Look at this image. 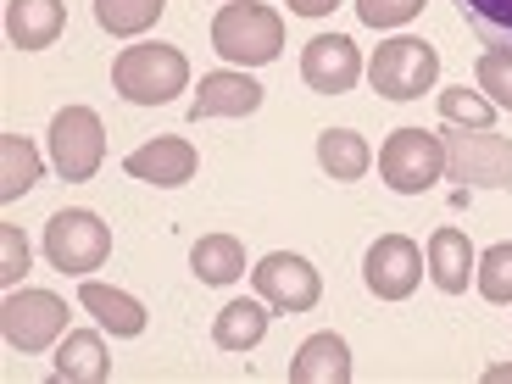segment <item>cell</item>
Listing matches in <instances>:
<instances>
[{"mask_svg":"<svg viewBox=\"0 0 512 384\" xmlns=\"http://www.w3.org/2000/svg\"><path fill=\"white\" fill-rule=\"evenodd\" d=\"M446 179L462 190H507L512 184V140L496 128H446Z\"/></svg>","mask_w":512,"mask_h":384,"instance_id":"obj_3","label":"cell"},{"mask_svg":"<svg viewBox=\"0 0 512 384\" xmlns=\"http://www.w3.org/2000/svg\"><path fill=\"white\" fill-rule=\"evenodd\" d=\"M318 162L334 184H357L362 173L373 167V151L357 128H323L318 134Z\"/></svg>","mask_w":512,"mask_h":384,"instance_id":"obj_20","label":"cell"},{"mask_svg":"<svg viewBox=\"0 0 512 384\" xmlns=\"http://www.w3.org/2000/svg\"><path fill=\"white\" fill-rule=\"evenodd\" d=\"M51 368L62 384H106L112 379V357H106V340L95 329H67L56 340Z\"/></svg>","mask_w":512,"mask_h":384,"instance_id":"obj_14","label":"cell"},{"mask_svg":"<svg viewBox=\"0 0 512 384\" xmlns=\"http://www.w3.org/2000/svg\"><path fill=\"white\" fill-rule=\"evenodd\" d=\"M23 273H28V240H23V229H17V223H6V229H0V284H6V290H17V284H23Z\"/></svg>","mask_w":512,"mask_h":384,"instance_id":"obj_28","label":"cell"},{"mask_svg":"<svg viewBox=\"0 0 512 384\" xmlns=\"http://www.w3.org/2000/svg\"><path fill=\"white\" fill-rule=\"evenodd\" d=\"M190 268L201 284H234L245 279V245L234 234H201L190 251Z\"/></svg>","mask_w":512,"mask_h":384,"instance_id":"obj_22","label":"cell"},{"mask_svg":"<svg viewBox=\"0 0 512 384\" xmlns=\"http://www.w3.org/2000/svg\"><path fill=\"white\" fill-rule=\"evenodd\" d=\"M256 106H262V84L245 67H218V73L201 78V90L190 101V123H206V117H251Z\"/></svg>","mask_w":512,"mask_h":384,"instance_id":"obj_13","label":"cell"},{"mask_svg":"<svg viewBox=\"0 0 512 384\" xmlns=\"http://www.w3.org/2000/svg\"><path fill=\"white\" fill-rule=\"evenodd\" d=\"M474 84L501 106V112H512V51H485V56H479V62H474Z\"/></svg>","mask_w":512,"mask_h":384,"instance_id":"obj_27","label":"cell"},{"mask_svg":"<svg viewBox=\"0 0 512 384\" xmlns=\"http://www.w3.org/2000/svg\"><path fill=\"white\" fill-rule=\"evenodd\" d=\"M45 162H39V145L23 134H0V201H23L39 184Z\"/></svg>","mask_w":512,"mask_h":384,"instance_id":"obj_21","label":"cell"},{"mask_svg":"<svg viewBox=\"0 0 512 384\" xmlns=\"http://www.w3.org/2000/svg\"><path fill=\"white\" fill-rule=\"evenodd\" d=\"M290 379L295 384H346L351 379V346L334 329L312 334V340H301V351H295Z\"/></svg>","mask_w":512,"mask_h":384,"instance_id":"obj_17","label":"cell"},{"mask_svg":"<svg viewBox=\"0 0 512 384\" xmlns=\"http://www.w3.org/2000/svg\"><path fill=\"white\" fill-rule=\"evenodd\" d=\"M474 268H479V251L468 245L462 229H435L429 234V279H435L446 295L468 290V284H474Z\"/></svg>","mask_w":512,"mask_h":384,"instance_id":"obj_16","label":"cell"},{"mask_svg":"<svg viewBox=\"0 0 512 384\" xmlns=\"http://www.w3.org/2000/svg\"><path fill=\"white\" fill-rule=\"evenodd\" d=\"M78 307L95 312V323H101V329H112L117 340H140V334H145V307L134 301V295L112 290V284L84 279V284H78Z\"/></svg>","mask_w":512,"mask_h":384,"instance_id":"obj_18","label":"cell"},{"mask_svg":"<svg viewBox=\"0 0 512 384\" xmlns=\"http://www.w3.org/2000/svg\"><path fill=\"white\" fill-rule=\"evenodd\" d=\"M268 318H273V307L262 295L256 301H229L212 318V340H218V351H256L268 340Z\"/></svg>","mask_w":512,"mask_h":384,"instance_id":"obj_19","label":"cell"},{"mask_svg":"<svg viewBox=\"0 0 512 384\" xmlns=\"http://www.w3.org/2000/svg\"><path fill=\"white\" fill-rule=\"evenodd\" d=\"M457 12L485 51H512V0H457Z\"/></svg>","mask_w":512,"mask_h":384,"instance_id":"obj_24","label":"cell"},{"mask_svg":"<svg viewBox=\"0 0 512 384\" xmlns=\"http://www.w3.org/2000/svg\"><path fill=\"white\" fill-rule=\"evenodd\" d=\"M474 284H479V295H485V301L507 307V301H512V240H501V245H490V251H479Z\"/></svg>","mask_w":512,"mask_h":384,"instance_id":"obj_25","label":"cell"},{"mask_svg":"<svg viewBox=\"0 0 512 384\" xmlns=\"http://www.w3.org/2000/svg\"><path fill=\"white\" fill-rule=\"evenodd\" d=\"M379 179L396 195H423L446 179V140L423 128H396L379 145Z\"/></svg>","mask_w":512,"mask_h":384,"instance_id":"obj_5","label":"cell"},{"mask_svg":"<svg viewBox=\"0 0 512 384\" xmlns=\"http://www.w3.org/2000/svg\"><path fill=\"white\" fill-rule=\"evenodd\" d=\"M440 117L446 123H457V128H490L496 123V101H490L485 90H440Z\"/></svg>","mask_w":512,"mask_h":384,"instance_id":"obj_26","label":"cell"},{"mask_svg":"<svg viewBox=\"0 0 512 384\" xmlns=\"http://www.w3.org/2000/svg\"><path fill=\"white\" fill-rule=\"evenodd\" d=\"M67 28V6L62 0H6V39L17 51H45L56 45Z\"/></svg>","mask_w":512,"mask_h":384,"instance_id":"obj_15","label":"cell"},{"mask_svg":"<svg viewBox=\"0 0 512 384\" xmlns=\"http://www.w3.org/2000/svg\"><path fill=\"white\" fill-rule=\"evenodd\" d=\"M251 284H256V295L268 301L273 312H312L323 301V279H318V268H312L307 256H295V251H273V256H262L251 268Z\"/></svg>","mask_w":512,"mask_h":384,"instance_id":"obj_9","label":"cell"},{"mask_svg":"<svg viewBox=\"0 0 512 384\" xmlns=\"http://www.w3.org/2000/svg\"><path fill=\"white\" fill-rule=\"evenodd\" d=\"M106 162V128L90 106H62L51 117V167L67 184H90Z\"/></svg>","mask_w":512,"mask_h":384,"instance_id":"obj_8","label":"cell"},{"mask_svg":"<svg viewBox=\"0 0 512 384\" xmlns=\"http://www.w3.org/2000/svg\"><path fill=\"white\" fill-rule=\"evenodd\" d=\"M423 12V0H357V17L368 28H401Z\"/></svg>","mask_w":512,"mask_h":384,"instance_id":"obj_29","label":"cell"},{"mask_svg":"<svg viewBox=\"0 0 512 384\" xmlns=\"http://www.w3.org/2000/svg\"><path fill=\"white\" fill-rule=\"evenodd\" d=\"M512 379V368H485V384H507Z\"/></svg>","mask_w":512,"mask_h":384,"instance_id":"obj_31","label":"cell"},{"mask_svg":"<svg viewBox=\"0 0 512 384\" xmlns=\"http://www.w3.org/2000/svg\"><path fill=\"white\" fill-rule=\"evenodd\" d=\"M112 90L128 106H167L179 101V90H190V62H184L179 45H123L112 62Z\"/></svg>","mask_w":512,"mask_h":384,"instance_id":"obj_1","label":"cell"},{"mask_svg":"<svg viewBox=\"0 0 512 384\" xmlns=\"http://www.w3.org/2000/svg\"><path fill=\"white\" fill-rule=\"evenodd\" d=\"M212 51L229 67H268L284 51V17L262 0H229L218 17H212Z\"/></svg>","mask_w":512,"mask_h":384,"instance_id":"obj_2","label":"cell"},{"mask_svg":"<svg viewBox=\"0 0 512 384\" xmlns=\"http://www.w3.org/2000/svg\"><path fill=\"white\" fill-rule=\"evenodd\" d=\"M334 6H340V0H290V12H295V17H329Z\"/></svg>","mask_w":512,"mask_h":384,"instance_id":"obj_30","label":"cell"},{"mask_svg":"<svg viewBox=\"0 0 512 384\" xmlns=\"http://www.w3.org/2000/svg\"><path fill=\"white\" fill-rule=\"evenodd\" d=\"M0 334H6V346L34 357V351L56 346L67 334V301L51 290H6L0 301Z\"/></svg>","mask_w":512,"mask_h":384,"instance_id":"obj_7","label":"cell"},{"mask_svg":"<svg viewBox=\"0 0 512 384\" xmlns=\"http://www.w3.org/2000/svg\"><path fill=\"white\" fill-rule=\"evenodd\" d=\"M301 78H307V90L318 95H346L357 90L362 78V56L346 34H318L307 39V51H301Z\"/></svg>","mask_w":512,"mask_h":384,"instance_id":"obj_11","label":"cell"},{"mask_svg":"<svg viewBox=\"0 0 512 384\" xmlns=\"http://www.w3.org/2000/svg\"><path fill=\"white\" fill-rule=\"evenodd\" d=\"M128 179L140 184H156V190H179V184L195 179V167H201V151L179 134H162V140L140 145V151H128Z\"/></svg>","mask_w":512,"mask_h":384,"instance_id":"obj_12","label":"cell"},{"mask_svg":"<svg viewBox=\"0 0 512 384\" xmlns=\"http://www.w3.org/2000/svg\"><path fill=\"white\" fill-rule=\"evenodd\" d=\"M435 78H440V51L429 39H412V34L384 39L368 62V84L384 101H418L423 90H435Z\"/></svg>","mask_w":512,"mask_h":384,"instance_id":"obj_4","label":"cell"},{"mask_svg":"<svg viewBox=\"0 0 512 384\" xmlns=\"http://www.w3.org/2000/svg\"><path fill=\"white\" fill-rule=\"evenodd\" d=\"M45 256H51V268L67 273V279H90L106 256H112V229L95 212H84V206L56 212L45 223Z\"/></svg>","mask_w":512,"mask_h":384,"instance_id":"obj_6","label":"cell"},{"mask_svg":"<svg viewBox=\"0 0 512 384\" xmlns=\"http://www.w3.org/2000/svg\"><path fill=\"white\" fill-rule=\"evenodd\" d=\"M362 279H368V290L379 295V301H407L423 279L418 240H407V234H379V240L368 245V256H362Z\"/></svg>","mask_w":512,"mask_h":384,"instance_id":"obj_10","label":"cell"},{"mask_svg":"<svg viewBox=\"0 0 512 384\" xmlns=\"http://www.w3.org/2000/svg\"><path fill=\"white\" fill-rule=\"evenodd\" d=\"M162 12H167V0H95V23L112 39H140L145 28H156Z\"/></svg>","mask_w":512,"mask_h":384,"instance_id":"obj_23","label":"cell"}]
</instances>
